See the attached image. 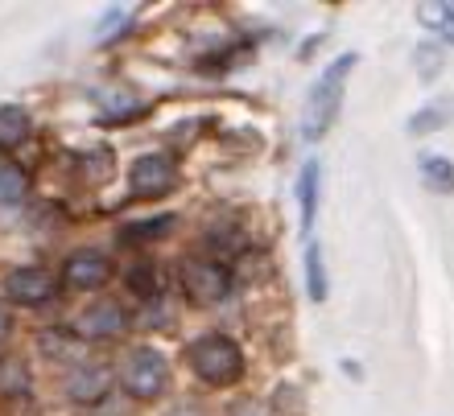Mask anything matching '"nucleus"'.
<instances>
[{"label": "nucleus", "mask_w": 454, "mask_h": 416, "mask_svg": "<svg viewBox=\"0 0 454 416\" xmlns=\"http://www.w3.org/2000/svg\"><path fill=\"white\" fill-rule=\"evenodd\" d=\"M166 380H169L166 355L153 351V346H137V351H129L124 363H120V388H124L132 400H153V396H161Z\"/></svg>", "instance_id": "obj_3"}, {"label": "nucleus", "mask_w": 454, "mask_h": 416, "mask_svg": "<svg viewBox=\"0 0 454 416\" xmlns=\"http://www.w3.org/2000/svg\"><path fill=\"white\" fill-rule=\"evenodd\" d=\"M124 326H129V318H124V310H120L116 301H91V305L74 318V334H79V338H91V343L116 338V334H124Z\"/></svg>", "instance_id": "obj_7"}, {"label": "nucleus", "mask_w": 454, "mask_h": 416, "mask_svg": "<svg viewBox=\"0 0 454 416\" xmlns=\"http://www.w3.org/2000/svg\"><path fill=\"white\" fill-rule=\"evenodd\" d=\"M418 17H421V25H430V29H438L446 42H454V4L434 0V4H421Z\"/></svg>", "instance_id": "obj_15"}, {"label": "nucleus", "mask_w": 454, "mask_h": 416, "mask_svg": "<svg viewBox=\"0 0 454 416\" xmlns=\"http://www.w3.org/2000/svg\"><path fill=\"white\" fill-rule=\"evenodd\" d=\"M421 181L434 186L438 194H450L454 190V166L446 157H421Z\"/></svg>", "instance_id": "obj_13"}, {"label": "nucleus", "mask_w": 454, "mask_h": 416, "mask_svg": "<svg viewBox=\"0 0 454 416\" xmlns=\"http://www.w3.org/2000/svg\"><path fill=\"white\" fill-rule=\"evenodd\" d=\"M166 231H174V219H169V214H161V219H145V223L124 227V235H129V239H161Z\"/></svg>", "instance_id": "obj_17"}, {"label": "nucleus", "mask_w": 454, "mask_h": 416, "mask_svg": "<svg viewBox=\"0 0 454 416\" xmlns=\"http://www.w3.org/2000/svg\"><path fill=\"white\" fill-rule=\"evenodd\" d=\"M191 367L194 375L211 388H231V383L244 375V355H239V346L223 334H207L199 343L191 346Z\"/></svg>", "instance_id": "obj_2"}, {"label": "nucleus", "mask_w": 454, "mask_h": 416, "mask_svg": "<svg viewBox=\"0 0 454 416\" xmlns=\"http://www.w3.org/2000/svg\"><path fill=\"white\" fill-rule=\"evenodd\" d=\"M129 285L137 289V293H145V297H149V293H157V285H161V276H157L153 264H137V268L129 273Z\"/></svg>", "instance_id": "obj_18"}, {"label": "nucleus", "mask_w": 454, "mask_h": 416, "mask_svg": "<svg viewBox=\"0 0 454 416\" xmlns=\"http://www.w3.org/2000/svg\"><path fill=\"white\" fill-rule=\"evenodd\" d=\"M112 388V371L99 367V363H87V367H79L67 380V392H71V400H79V404H96V400H104Z\"/></svg>", "instance_id": "obj_9"}, {"label": "nucleus", "mask_w": 454, "mask_h": 416, "mask_svg": "<svg viewBox=\"0 0 454 416\" xmlns=\"http://www.w3.org/2000/svg\"><path fill=\"white\" fill-rule=\"evenodd\" d=\"M9 330H12V321H9V313L0 310V343H4V338H9Z\"/></svg>", "instance_id": "obj_20"}, {"label": "nucleus", "mask_w": 454, "mask_h": 416, "mask_svg": "<svg viewBox=\"0 0 454 416\" xmlns=\"http://www.w3.org/2000/svg\"><path fill=\"white\" fill-rule=\"evenodd\" d=\"M29 132H34V124H29V116H25V107H17V104L0 107V149H17V144H25L29 141Z\"/></svg>", "instance_id": "obj_10"}, {"label": "nucleus", "mask_w": 454, "mask_h": 416, "mask_svg": "<svg viewBox=\"0 0 454 416\" xmlns=\"http://www.w3.org/2000/svg\"><path fill=\"white\" fill-rule=\"evenodd\" d=\"M446 116H450V107H430L426 116H413V119H409V132H430V128H438Z\"/></svg>", "instance_id": "obj_19"}, {"label": "nucleus", "mask_w": 454, "mask_h": 416, "mask_svg": "<svg viewBox=\"0 0 454 416\" xmlns=\"http://www.w3.org/2000/svg\"><path fill=\"white\" fill-rule=\"evenodd\" d=\"M174 181H178V173H174V161L161 153H145L132 161L129 169V190L137 194V198H161V194L174 190Z\"/></svg>", "instance_id": "obj_5"}, {"label": "nucleus", "mask_w": 454, "mask_h": 416, "mask_svg": "<svg viewBox=\"0 0 454 416\" xmlns=\"http://www.w3.org/2000/svg\"><path fill=\"white\" fill-rule=\"evenodd\" d=\"M25 194H29V178H25V169H17V166L0 169V206L25 203Z\"/></svg>", "instance_id": "obj_14"}, {"label": "nucleus", "mask_w": 454, "mask_h": 416, "mask_svg": "<svg viewBox=\"0 0 454 416\" xmlns=\"http://www.w3.org/2000/svg\"><path fill=\"white\" fill-rule=\"evenodd\" d=\"M306 289H310V301H326V273H323V251L306 248Z\"/></svg>", "instance_id": "obj_16"}, {"label": "nucleus", "mask_w": 454, "mask_h": 416, "mask_svg": "<svg viewBox=\"0 0 454 416\" xmlns=\"http://www.w3.org/2000/svg\"><path fill=\"white\" fill-rule=\"evenodd\" d=\"M298 203H301V231L314 227V211H318V161H306L298 178Z\"/></svg>", "instance_id": "obj_12"}, {"label": "nucleus", "mask_w": 454, "mask_h": 416, "mask_svg": "<svg viewBox=\"0 0 454 416\" xmlns=\"http://www.w3.org/2000/svg\"><path fill=\"white\" fill-rule=\"evenodd\" d=\"M54 276L37 264H25V268H12L9 281H4V293H9L17 305H46L54 297Z\"/></svg>", "instance_id": "obj_8"}, {"label": "nucleus", "mask_w": 454, "mask_h": 416, "mask_svg": "<svg viewBox=\"0 0 454 416\" xmlns=\"http://www.w3.org/2000/svg\"><path fill=\"white\" fill-rule=\"evenodd\" d=\"M351 66H356V54H343V58L331 62V66L323 71V79L314 83L310 104H306V124H301V128H306V141H318V136H323V132L335 124Z\"/></svg>", "instance_id": "obj_1"}, {"label": "nucleus", "mask_w": 454, "mask_h": 416, "mask_svg": "<svg viewBox=\"0 0 454 416\" xmlns=\"http://www.w3.org/2000/svg\"><path fill=\"white\" fill-rule=\"evenodd\" d=\"M62 276H67V285L71 289H83V293H91V289H104L112 276V264L104 251H91V248H79L67 256V264H62Z\"/></svg>", "instance_id": "obj_6"}, {"label": "nucleus", "mask_w": 454, "mask_h": 416, "mask_svg": "<svg viewBox=\"0 0 454 416\" xmlns=\"http://www.w3.org/2000/svg\"><path fill=\"white\" fill-rule=\"evenodd\" d=\"M29 392V367L21 355H0V400H17Z\"/></svg>", "instance_id": "obj_11"}, {"label": "nucleus", "mask_w": 454, "mask_h": 416, "mask_svg": "<svg viewBox=\"0 0 454 416\" xmlns=\"http://www.w3.org/2000/svg\"><path fill=\"white\" fill-rule=\"evenodd\" d=\"M182 289L194 305H215V301L227 297L231 289V276H227L223 264L215 260H186L182 264Z\"/></svg>", "instance_id": "obj_4"}]
</instances>
